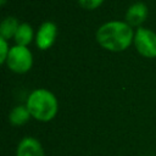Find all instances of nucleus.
I'll return each mask as SVG.
<instances>
[{"instance_id":"nucleus-1","label":"nucleus","mask_w":156,"mask_h":156,"mask_svg":"<svg viewBox=\"0 0 156 156\" xmlns=\"http://www.w3.org/2000/svg\"><path fill=\"white\" fill-rule=\"evenodd\" d=\"M133 39V30L129 24L119 21H111L102 24L96 32L98 43L110 51H122L129 46Z\"/></svg>"},{"instance_id":"nucleus-2","label":"nucleus","mask_w":156,"mask_h":156,"mask_svg":"<svg viewBox=\"0 0 156 156\" xmlns=\"http://www.w3.org/2000/svg\"><path fill=\"white\" fill-rule=\"evenodd\" d=\"M26 106L30 116L41 122L52 119L57 112V100L55 95L46 89L34 90L28 96Z\"/></svg>"},{"instance_id":"nucleus-3","label":"nucleus","mask_w":156,"mask_h":156,"mask_svg":"<svg viewBox=\"0 0 156 156\" xmlns=\"http://www.w3.org/2000/svg\"><path fill=\"white\" fill-rule=\"evenodd\" d=\"M32 52L26 46L16 45L10 49L6 58V63L10 69L17 73H24L32 67Z\"/></svg>"},{"instance_id":"nucleus-4","label":"nucleus","mask_w":156,"mask_h":156,"mask_svg":"<svg viewBox=\"0 0 156 156\" xmlns=\"http://www.w3.org/2000/svg\"><path fill=\"white\" fill-rule=\"evenodd\" d=\"M134 43L136 50L145 57H155L156 56V34L147 28H138Z\"/></svg>"},{"instance_id":"nucleus-5","label":"nucleus","mask_w":156,"mask_h":156,"mask_svg":"<svg viewBox=\"0 0 156 156\" xmlns=\"http://www.w3.org/2000/svg\"><path fill=\"white\" fill-rule=\"evenodd\" d=\"M56 34H57V28H56L55 23H52V22H44L40 26L39 30L37 33V38H35L38 48L41 49V50L49 49L54 44Z\"/></svg>"},{"instance_id":"nucleus-6","label":"nucleus","mask_w":156,"mask_h":156,"mask_svg":"<svg viewBox=\"0 0 156 156\" xmlns=\"http://www.w3.org/2000/svg\"><path fill=\"white\" fill-rule=\"evenodd\" d=\"M16 156H44V150L38 139L26 136L18 143Z\"/></svg>"},{"instance_id":"nucleus-7","label":"nucleus","mask_w":156,"mask_h":156,"mask_svg":"<svg viewBox=\"0 0 156 156\" xmlns=\"http://www.w3.org/2000/svg\"><path fill=\"white\" fill-rule=\"evenodd\" d=\"M147 16V7L143 2H135L133 4L126 13V20L129 26H139L144 22V20Z\"/></svg>"},{"instance_id":"nucleus-8","label":"nucleus","mask_w":156,"mask_h":156,"mask_svg":"<svg viewBox=\"0 0 156 156\" xmlns=\"http://www.w3.org/2000/svg\"><path fill=\"white\" fill-rule=\"evenodd\" d=\"M29 116H30V112L27 108V106L20 105L12 108V111L9 115V119H10V123L13 126H23L24 123L28 122Z\"/></svg>"},{"instance_id":"nucleus-9","label":"nucleus","mask_w":156,"mask_h":156,"mask_svg":"<svg viewBox=\"0 0 156 156\" xmlns=\"http://www.w3.org/2000/svg\"><path fill=\"white\" fill-rule=\"evenodd\" d=\"M18 27H20V24H18V22L15 17L10 16V17L4 18L1 24H0V35H1V38L9 39L12 35L15 37Z\"/></svg>"},{"instance_id":"nucleus-10","label":"nucleus","mask_w":156,"mask_h":156,"mask_svg":"<svg viewBox=\"0 0 156 156\" xmlns=\"http://www.w3.org/2000/svg\"><path fill=\"white\" fill-rule=\"evenodd\" d=\"M33 38V29L28 23H22L20 24L16 34H15V41L17 45L26 46L27 44L30 43Z\"/></svg>"},{"instance_id":"nucleus-11","label":"nucleus","mask_w":156,"mask_h":156,"mask_svg":"<svg viewBox=\"0 0 156 156\" xmlns=\"http://www.w3.org/2000/svg\"><path fill=\"white\" fill-rule=\"evenodd\" d=\"M80 6L87 9V10H93V9H96L104 0H78Z\"/></svg>"},{"instance_id":"nucleus-12","label":"nucleus","mask_w":156,"mask_h":156,"mask_svg":"<svg viewBox=\"0 0 156 156\" xmlns=\"http://www.w3.org/2000/svg\"><path fill=\"white\" fill-rule=\"evenodd\" d=\"M0 49H1V55H0V62L4 63L6 62V58H7V55L10 52L9 48H7V43H6V39L4 38H0Z\"/></svg>"},{"instance_id":"nucleus-13","label":"nucleus","mask_w":156,"mask_h":156,"mask_svg":"<svg viewBox=\"0 0 156 156\" xmlns=\"http://www.w3.org/2000/svg\"><path fill=\"white\" fill-rule=\"evenodd\" d=\"M5 2H6V0H0V4L1 5H5Z\"/></svg>"}]
</instances>
